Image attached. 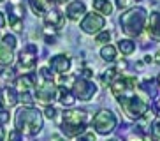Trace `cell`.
Segmentation results:
<instances>
[{"mask_svg": "<svg viewBox=\"0 0 160 141\" xmlns=\"http://www.w3.org/2000/svg\"><path fill=\"white\" fill-rule=\"evenodd\" d=\"M16 129L21 134H39L42 131V113L33 106H23L16 111Z\"/></svg>", "mask_w": 160, "mask_h": 141, "instance_id": "6da1fadb", "label": "cell"}, {"mask_svg": "<svg viewBox=\"0 0 160 141\" xmlns=\"http://www.w3.org/2000/svg\"><path fill=\"white\" fill-rule=\"evenodd\" d=\"M148 13L144 7H130L120 16V27L128 37H139L146 27Z\"/></svg>", "mask_w": 160, "mask_h": 141, "instance_id": "7a4b0ae2", "label": "cell"}, {"mask_svg": "<svg viewBox=\"0 0 160 141\" xmlns=\"http://www.w3.org/2000/svg\"><path fill=\"white\" fill-rule=\"evenodd\" d=\"M86 111L83 109H65L62 113V122H60V129L62 132L69 138L79 136L86 131Z\"/></svg>", "mask_w": 160, "mask_h": 141, "instance_id": "3957f363", "label": "cell"}, {"mask_svg": "<svg viewBox=\"0 0 160 141\" xmlns=\"http://www.w3.org/2000/svg\"><path fill=\"white\" fill-rule=\"evenodd\" d=\"M120 108L125 111V115H127L128 118L139 120V118L148 111L150 104H148V101H146L144 97L136 95V94H132V92H130V94L120 97Z\"/></svg>", "mask_w": 160, "mask_h": 141, "instance_id": "277c9868", "label": "cell"}, {"mask_svg": "<svg viewBox=\"0 0 160 141\" xmlns=\"http://www.w3.org/2000/svg\"><path fill=\"white\" fill-rule=\"evenodd\" d=\"M116 115L111 109H100L97 115L93 117V129L99 134H111L116 127Z\"/></svg>", "mask_w": 160, "mask_h": 141, "instance_id": "5b68a950", "label": "cell"}, {"mask_svg": "<svg viewBox=\"0 0 160 141\" xmlns=\"http://www.w3.org/2000/svg\"><path fill=\"white\" fill-rule=\"evenodd\" d=\"M97 94V85L93 81L86 80V78H76L72 81V95L79 101H90Z\"/></svg>", "mask_w": 160, "mask_h": 141, "instance_id": "8992f818", "label": "cell"}, {"mask_svg": "<svg viewBox=\"0 0 160 141\" xmlns=\"http://www.w3.org/2000/svg\"><path fill=\"white\" fill-rule=\"evenodd\" d=\"M37 46L35 44H27L19 51V62H18V70L19 72H28L37 65Z\"/></svg>", "mask_w": 160, "mask_h": 141, "instance_id": "52a82bcc", "label": "cell"}, {"mask_svg": "<svg viewBox=\"0 0 160 141\" xmlns=\"http://www.w3.org/2000/svg\"><path fill=\"white\" fill-rule=\"evenodd\" d=\"M104 25H106L104 16L95 14V13H90V14H85V16H83V19H81V23H79V28L85 34L93 35V34H99L100 30H102Z\"/></svg>", "mask_w": 160, "mask_h": 141, "instance_id": "ba28073f", "label": "cell"}, {"mask_svg": "<svg viewBox=\"0 0 160 141\" xmlns=\"http://www.w3.org/2000/svg\"><path fill=\"white\" fill-rule=\"evenodd\" d=\"M136 83H137V80L134 76H127V78H118V80H114L109 86H111V92H113L114 97L120 99V97H123V95L134 92Z\"/></svg>", "mask_w": 160, "mask_h": 141, "instance_id": "9c48e42d", "label": "cell"}, {"mask_svg": "<svg viewBox=\"0 0 160 141\" xmlns=\"http://www.w3.org/2000/svg\"><path fill=\"white\" fill-rule=\"evenodd\" d=\"M57 97H58V88L53 81H44L42 85L35 86V99L41 101V102L49 106V102H53Z\"/></svg>", "mask_w": 160, "mask_h": 141, "instance_id": "30bf717a", "label": "cell"}, {"mask_svg": "<svg viewBox=\"0 0 160 141\" xmlns=\"http://www.w3.org/2000/svg\"><path fill=\"white\" fill-rule=\"evenodd\" d=\"M44 23H46V27L49 28H55V30H62V28L65 27V16L60 13L58 9H48L46 13H44Z\"/></svg>", "mask_w": 160, "mask_h": 141, "instance_id": "8fae6325", "label": "cell"}, {"mask_svg": "<svg viewBox=\"0 0 160 141\" xmlns=\"http://www.w3.org/2000/svg\"><path fill=\"white\" fill-rule=\"evenodd\" d=\"M86 14V5L85 2H81V0H72L69 2L65 7V16L72 21H79L83 16Z\"/></svg>", "mask_w": 160, "mask_h": 141, "instance_id": "7c38bea8", "label": "cell"}, {"mask_svg": "<svg viewBox=\"0 0 160 141\" xmlns=\"http://www.w3.org/2000/svg\"><path fill=\"white\" fill-rule=\"evenodd\" d=\"M146 32H148L150 39L160 41V13L158 11L151 13L150 18L146 19Z\"/></svg>", "mask_w": 160, "mask_h": 141, "instance_id": "4fadbf2b", "label": "cell"}, {"mask_svg": "<svg viewBox=\"0 0 160 141\" xmlns=\"http://www.w3.org/2000/svg\"><path fill=\"white\" fill-rule=\"evenodd\" d=\"M49 67L51 70H55L57 74H67L71 69V58L65 55H55L49 60Z\"/></svg>", "mask_w": 160, "mask_h": 141, "instance_id": "5bb4252c", "label": "cell"}, {"mask_svg": "<svg viewBox=\"0 0 160 141\" xmlns=\"http://www.w3.org/2000/svg\"><path fill=\"white\" fill-rule=\"evenodd\" d=\"M16 88L19 90V92H27V90H30L32 86H37V83H35V74H25V76H19V78H16Z\"/></svg>", "mask_w": 160, "mask_h": 141, "instance_id": "9a60e30c", "label": "cell"}, {"mask_svg": "<svg viewBox=\"0 0 160 141\" xmlns=\"http://www.w3.org/2000/svg\"><path fill=\"white\" fill-rule=\"evenodd\" d=\"M2 94H4V106L5 108H12V106H16L18 104V94H16V90L12 88V86H5V88H2Z\"/></svg>", "mask_w": 160, "mask_h": 141, "instance_id": "2e32d148", "label": "cell"}, {"mask_svg": "<svg viewBox=\"0 0 160 141\" xmlns=\"http://www.w3.org/2000/svg\"><path fill=\"white\" fill-rule=\"evenodd\" d=\"M141 92H144L150 99H155L158 94V83L155 80H144L141 85Z\"/></svg>", "mask_w": 160, "mask_h": 141, "instance_id": "e0dca14e", "label": "cell"}, {"mask_svg": "<svg viewBox=\"0 0 160 141\" xmlns=\"http://www.w3.org/2000/svg\"><path fill=\"white\" fill-rule=\"evenodd\" d=\"M12 62H14L12 48L5 46V44H0V65H11Z\"/></svg>", "mask_w": 160, "mask_h": 141, "instance_id": "ac0fdd59", "label": "cell"}, {"mask_svg": "<svg viewBox=\"0 0 160 141\" xmlns=\"http://www.w3.org/2000/svg\"><path fill=\"white\" fill-rule=\"evenodd\" d=\"M92 5H93V11H97L99 14H111L113 13V4L109 0H92Z\"/></svg>", "mask_w": 160, "mask_h": 141, "instance_id": "d6986e66", "label": "cell"}, {"mask_svg": "<svg viewBox=\"0 0 160 141\" xmlns=\"http://www.w3.org/2000/svg\"><path fill=\"white\" fill-rule=\"evenodd\" d=\"M28 2L35 16H44V13L49 9V0H28Z\"/></svg>", "mask_w": 160, "mask_h": 141, "instance_id": "ffe728a7", "label": "cell"}, {"mask_svg": "<svg viewBox=\"0 0 160 141\" xmlns=\"http://www.w3.org/2000/svg\"><path fill=\"white\" fill-rule=\"evenodd\" d=\"M100 56H102V60H106V62H114L118 58V51L113 44H106V46L100 48Z\"/></svg>", "mask_w": 160, "mask_h": 141, "instance_id": "44dd1931", "label": "cell"}, {"mask_svg": "<svg viewBox=\"0 0 160 141\" xmlns=\"http://www.w3.org/2000/svg\"><path fill=\"white\" fill-rule=\"evenodd\" d=\"M118 50H120L125 56H128L136 51V42L132 41V39H120V41H118Z\"/></svg>", "mask_w": 160, "mask_h": 141, "instance_id": "7402d4cb", "label": "cell"}, {"mask_svg": "<svg viewBox=\"0 0 160 141\" xmlns=\"http://www.w3.org/2000/svg\"><path fill=\"white\" fill-rule=\"evenodd\" d=\"M58 95H60V102L63 104V106H67V108H71V106H74L76 97L72 95V92H69L67 88H63V86H62V88L58 90Z\"/></svg>", "mask_w": 160, "mask_h": 141, "instance_id": "603a6c76", "label": "cell"}, {"mask_svg": "<svg viewBox=\"0 0 160 141\" xmlns=\"http://www.w3.org/2000/svg\"><path fill=\"white\" fill-rule=\"evenodd\" d=\"M116 76H118V69H108V70L102 74L104 85H111L114 80H116Z\"/></svg>", "mask_w": 160, "mask_h": 141, "instance_id": "cb8c5ba5", "label": "cell"}, {"mask_svg": "<svg viewBox=\"0 0 160 141\" xmlns=\"http://www.w3.org/2000/svg\"><path fill=\"white\" fill-rule=\"evenodd\" d=\"M111 37H113V34L109 32V30H100V32L97 34V37H95V42L106 44V42H109V41H111Z\"/></svg>", "mask_w": 160, "mask_h": 141, "instance_id": "d4e9b609", "label": "cell"}, {"mask_svg": "<svg viewBox=\"0 0 160 141\" xmlns=\"http://www.w3.org/2000/svg\"><path fill=\"white\" fill-rule=\"evenodd\" d=\"M19 101L25 104V106H32L33 104V95L30 94V90H27V92H19Z\"/></svg>", "mask_w": 160, "mask_h": 141, "instance_id": "484cf974", "label": "cell"}, {"mask_svg": "<svg viewBox=\"0 0 160 141\" xmlns=\"http://www.w3.org/2000/svg\"><path fill=\"white\" fill-rule=\"evenodd\" d=\"M2 44H5V46H9V48H12V50H14L16 44H18V41H16V37L12 35V34H7V35H4V37H2Z\"/></svg>", "mask_w": 160, "mask_h": 141, "instance_id": "4316f807", "label": "cell"}, {"mask_svg": "<svg viewBox=\"0 0 160 141\" xmlns=\"http://www.w3.org/2000/svg\"><path fill=\"white\" fill-rule=\"evenodd\" d=\"M137 0H116V5L118 9H130V7H134L136 5Z\"/></svg>", "mask_w": 160, "mask_h": 141, "instance_id": "83f0119b", "label": "cell"}, {"mask_svg": "<svg viewBox=\"0 0 160 141\" xmlns=\"http://www.w3.org/2000/svg\"><path fill=\"white\" fill-rule=\"evenodd\" d=\"M151 134H153V138H155L157 141H160V118L155 120V123L151 127Z\"/></svg>", "mask_w": 160, "mask_h": 141, "instance_id": "f1b7e54d", "label": "cell"}, {"mask_svg": "<svg viewBox=\"0 0 160 141\" xmlns=\"http://www.w3.org/2000/svg\"><path fill=\"white\" fill-rule=\"evenodd\" d=\"M9 120H11V113L7 111V109H2V108H0V125L7 123Z\"/></svg>", "mask_w": 160, "mask_h": 141, "instance_id": "f546056e", "label": "cell"}, {"mask_svg": "<svg viewBox=\"0 0 160 141\" xmlns=\"http://www.w3.org/2000/svg\"><path fill=\"white\" fill-rule=\"evenodd\" d=\"M9 141H23V136H21V132H19L18 129L11 131V132H9Z\"/></svg>", "mask_w": 160, "mask_h": 141, "instance_id": "4dcf8cb0", "label": "cell"}, {"mask_svg": "<svg viewBox=\"0 0 160 141\" xmlns=\"http://www.w3.org/2000/svg\"><path fill=\"white\" fill-rule=\"evenodd\" d=\"M78 141H95V134L93 132H85V134H79Z\"/></svg>", "mask_w": 160, "mask_h": 141, "instance_id": "1f68e13d", "label": "cell"}, {"mask_svg": "<svg viewBox=\"0 0 160 141\" xmlns=\"http://www.w3.org/2000/svg\"><path fill=\"white\" fill-rule=\"evenodd\" d=\"M125 141H153L151 138H144V136H139V134H130Z\"/></svg>", "mask_w": 160, "mask_h": 141, "instance_id": "d6a6232c", "label": "cell"}, {"mask_svg": "<svg viewBox=\"0 0 160 141\" xmlns=\"http://www.w3.org/2000/svg\"><path fill=\"white\" fill-rule=\"evenodd\" d=\"M44 115H46L48 118H55V117H57V109L53 108V106H46V109H44Z\"/></svg>", "mask_w": 160, "mask_h": 141, "instance_id": "836d02e7", "label": "cell"}, {"mask_svg": "<svg viewBox=\"0 0 160 141\" xmlns=\"http://www.w3.org/2000/svg\"><path fill=\"white\" fill-rule=\"evenodd\" d=\"M41 76H42L46 81H53V76H51V72H49L48 67H42V69H41Z\"/></svg>", "mask_w": 160, "mask_h": 141, "instance_id": "e575fe53", "label": "cell"}, {"mask_svg": "<svg viewBox=\"0 0 160 141\" xmlns=\"http://www.w3.org/2000/svg\"><path fill=\"white\" fill-rule=\"evenodd\" d=\"M92 76H93V72H92V70L90 69H81V78H86V80H90V78H92Z\"/></svg>", "mask_w": 160, "mask_h": 141, "instance_id": "d590c367", "label": "cell"}, {"mask_svg": "<svg viewBox=\"0 0 160 141\" xmlns=\"http://www.w3.org/2000/svg\"><path fill=\"white\" fill-rule=\"evenodd\" d=\"M49 141H65V138L58 136V134H51V138H49Z\"/></svg>", "mask_w": 160, "mask_h": 141, "instance_id": "8d00e7d4", "label": "cell"}, {"mask_svg": "<svg viewBox=\"0 0 160 141\" xmlns=\"http://www.w3.org/2000/svg\"><path fill=\"white\" fill-rule=\"evenodd\" d=\"M5 27V16L4 13H0V28H4Z\"/></svg>", "mask_w": 160, "mask_h": 141, "instance_id": "74e56055", "label": "cell"}, {"mask_svg": "<svg viewBox=\"0 0 160 141\" xmlns=\"http://www.w3.org/2000/svg\"><path fill=\"white\" fill-rule=\"evenodd\" d=\"M5 139V131H4V127L0 125V141H4Z\"/></svg>", "mask_w": 160, "mask_h": 141, "instance_id": "f35d334b", "label": "cell"}, {"mask_svg": "<svg viewBox=\"0 0 160 141\" xmlns=\"http://www.w3.org/2000/svg\"><path fill=\"white\" fill-rule=\"evenodd\" d=\"M4 106V94H2V90H0V108Z\"/></svg>", "mask_w": 160, "mask_h": 141, "instance_id": "ab89813d", "label": "cell"}, {"mask_svg": "<svg viewBox=\"0 0 160 141\" xmlns=\"http://www.w3.org/2000/svg\"><path fill=\"white\" fill-rule=\"evenodd\" d=\"M153 62H157V64H160V53H157L155 58H153Z\"/></svg>", "mask_w": 160, "mask_h": 141, "instance_id": "60d3db41", "label": "cell"}, {"mask_svg": "<svg viewBox=\"0 0 160 141\" xmlns=\"http://www.w3.org/2000/svg\"><path fill=\"white\" fill-rule=\"evenodd\" d=\"M157 109H158V111H160V99H158V101H157Z\"/></svg>", "mask_w": 160, "mask_h": 141, "instance_id": "b9f144b4", "label": "cell"}, {"mask_svg": "<svg viewBox=\"0 0 160 141\" xmlns=\"http://www.w3.org/2000/svg\"><path fill=\"white\" fill-rule=\"evenodd\" d=\"M53 2H57V4H62V2H65V0H53Z\"/></svg>", "mask_w": 160, "mask_h": 141, "instance_id": "7bdbcfd3", "label": "cell"}, {"mask_svg": "<svg viewBox=\"0 0 160 141\" xmlns=\"http://www.w3.org/2000/svg\"><path fill=\"white\" fill-rule=\"evenodd\" d=\"M157 83H158V88H160V76H158V81H157Z\"/></svg>", "mask_w": 160, "mask_h": 141, "instance_id": "ee69618b", "label": "cell"}, {"mask_svg": "<svg viewBox=\"0 0 160 141\" xmlns=\"http://www.w3.org/2000/svg\"><path fill=\"white\" fill-rule=\"evenodd\" d=\"M109 141H118V139H109Z\"/></svg>", "mask_w": 160, "mask_h": 141, "instance_id": "f6af8a7d", "label": "cell"}, {"mask_svg": "<svg viewBox=\"0 0 160 141\" xmlns=\"http://www.w3.org/2000/svg\"><path fill=\"white\" fill-rule=\"evenodd\" d=\"M0 2H4V0H0Z\"/></svg>", "mask_w": 160, "mask_h": 141, "instance_id": "bcb514c9", "label": "cell"}]
</instances>
